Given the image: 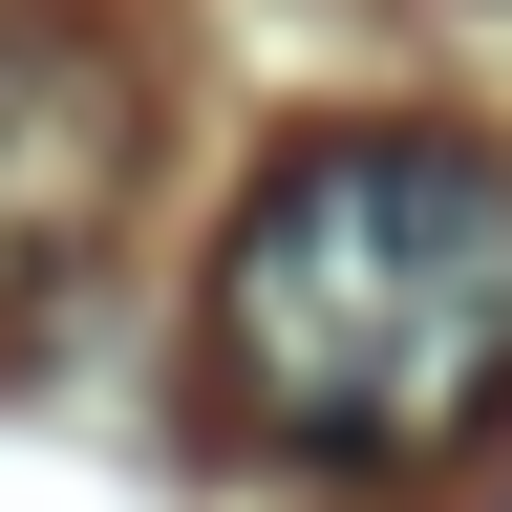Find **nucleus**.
<instances>
[{
	"label": "nucleus",
	"instance_id": "2",
	"mask_svg": "<svg viewBox=\"0 0 512 512\" xmlns=\"http://www.w3.org/2000/svg\"><path fill=\"white\" fill-rule=\"evenodd\" d=\"M128 171H150V107H128V64L86 22H0V299L64 278L107 214H128Z\"/></svg>",
	"mask_w": 512,
	"mask_h": 512
},
{
	"label": "nucleus",
	"instance_id": "1",
	"mask_svg": "<svg viewBox=\"0 0 512 512\" xmlns=\"http://www.w3.org/2000/svg\"><path fill=\"white\" fill-rule=\"evenodd\" d=\"M214 406L278 470H427L512 406V150L299 128L214 235Z\"/></svg>",
	"mask_w": 512,
	"mask_h": 512
}]
</instances>
